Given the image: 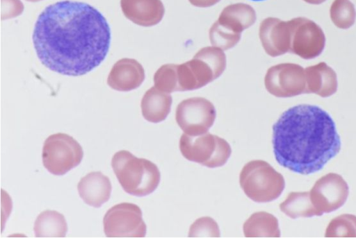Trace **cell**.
I'll list each match as a JSON object with an SVG mask.
<instances>
[{"label": "cell", "mask_w": 356, "mask_h": 238, "mask_svg": "<svg viewBox=\"0 0 356 238\" xmlns=\"http://www.w3.org/2000/svg\"><path fill=\"white\" fill-rule=\"evenodd\" d=\"M33 42L47 68L60 74H86L106 58L111 42L109 25L92 6L72 1L48 6L39 15Z\"/></svg>", "instance_id": "cell-1"}, {"label": "cell", "mask_w": 356, "mask_h": 238, "mask_svg": "<svg viewBox=\"0 0 356 238\" xmlns=\"http://www.w3.org/2000/svg\"><path fill=\"white\" fill-rule=\"evenodd\" d=\"M272 144L277 162L302 175L320 171L341 149L330 115L309 104L293 106L282 114L273 126Z\"/></svg>", "instance_id": "cell-2"}, {"label": "cell", "mask_w": 356, "mask_h": 238, "mask_svg": "<svg viewBox=\"0 0 356 238\" xmlns=\"http://www.w3.org/2000/svg\"><path fill=\"white\" fill-rule=\"evenodd\" d=\"M113 170L122 189L136 196H145L158 187L161 173L157 166L138 158L126 150L115 153L111 160Z\"/></svg>", "instance_id": "cell-3"}, {"label": "cell", "mask_w": 356, "mask_h": 238, "mask_svg": "<svg viewBox=\"0 0 356 238\" xmlns=\"http://www.w3.org/2000/svg\"><path fill=\"white\" fill-rule=\"evenodd\" d=\"M241 187L245 195L257 203L270 202L282 193L285 181L267 162L256 160L246 163L240 176Z\"/></svg>", "instance_id": "cell-4"}, {"label": "cell", "mask_w": 356, "mask_h": 238, "mask_svg": "<svg viewBox=\"0 0 356 238\" xmlns=\"http://www.w3.org/2000/svg\"><path fill=\"white\" fill-rule=\"evenodd\" d=\"M179 149L188 160L209 168L223 166L232 153L227 141L208 133L197 136L184 133L179 139Z\"/></svg>", "instance_id": "cell-5"}, {"label": "cell", "mask_w": 356, "mask_h": 238, "mask_svg": "<svg viewBox=\"0 0 356 238\" xmlns=\"http://www.w3.org/2000/svg\"><path fill=\"white\" fill-rule=\"evenodd\" d=\"M83 151L79 143L65 133H55L49 136L42 147V163L51 173L62 176L78 166L83 158Z\"/></svg>", "instance_id": "cell-6"}, {"label": "cell", "mask_w": 356, "mask_h": 238, "mask_svg": "<svg viewBox=\"0 0 356 238\" xmlns=\"http://www.w3.org/2000/svg\"><path fill=\"white\" fill-rule=\"evenodd\" d=\"M107 237H144L147 227L140 208L131 203H121L111 207L103 219Z\"/></svg>", "instance_id": "cell-7"}, {"label": "cell", "mask_w": 356, "mask_h": 238, "mask_svg": "<svg viewBox=\"0 0 356 238\" xmlns=\"http://www.w3.org/2000/svg\"><path fill=\"white\" fill-rule=\"evenodd\" d=\"M216 117L213 104L203 97H193L180 102L175 119L185 134L197 136L206 133Z\"/></svg>", "instance_id": "cell-8"}, {"label": "cell", "mask_w": 356, "mask_h": 238, "mask_svg": "<svg viewBox=\"0 0 356 238\" xmlns=\"http://www.w3.org/2000/svg\"><path fill=\"white\" fill-rule=\"evenodd\" d=\"M289 22L291 29L289 52L306 60L318 56L325 45L322 28L305 17H296Z\"/></svg>", "instance_id": "cell-9"}, {"label": "cell", "mask_w": 356, "mask_h": 238, "mask_svg": "<svg viewBox=\"0 0 356 238\" xmlns=\"http://www.w3.org/2000/svg\"><path fill=\"white\" fill-rule=\"evenodd\" d=\"M264 84L267 91L277 97L286 98L305 94V71L297 64H278L268 69Z\"/></svg>", "instance_id": "cell-10"}, {"label": "cell", "mask_w": 356, "mask_h": 238, "mask_svg": "<svg viewBox=\"0 0 356 238\" xmlns=\"http://www.w3.org/2000/svg\"><path fill=\"white\" fill-rule=\"evenodd\" d=\"M309 193L314 205L323 214L343 205L348 196L349 188L341 176L330 173L319 178Z\"/></svg>", "instance_id": "cell-11"}, {"label": "cell", "mask_w": 356, "mask_h": 238, "mask_svg": "<svg viewBox=\"0 0 356 238\" xmlns=\"http://www.w3.org/2000/svg\"><path fill=\"white\" fill-rule=\"evenodd\" d=\"M259 35L268 55L276 57L289 52L291 29L289 21L267 17L261 22Z\"/></svg>", "instance_id": "cell-12"}, {"label": "cell", "mask_w": 356, "mask_h": 238, "mask_svg": "<svg viewBox=\"0 0 356 238\" xmlns=\"http://www.w3.org/2000/svg\"><path fill=\"white\" fill-rule=\"evenodd\" d=\"M178 91H189L201 88L218 78L211 66L194 56L189 61L177 65Z\"/></svg>", "instance_id": "cell-13"}, {"label": "cell", "mask_w": 356, "mask_h": 238, "mask_svg": "<svg viewBox=\"0 0 356 238\" xmlns=\"http://www.w3.org/2000/svg\"><path fill=\"white\" fill-rule=\"evenodd\" d=\"M145 80V70L135 59L122 58L113 66L107 83L112 89L128 92L138 88Z\"/></svg>", "instance_id": "cell-14"}, {"label": "cell", "mask_w": 356, "mask_h": 238, "mask_svg": "<svg viewBox=\"0 0 356 238\" xmlns=\"http://www.w3.org/2000/svg\"><path fill=\"white\" fill-rule=\"evenodd\" d=\"M120 6L128 19L145 27L159 24L165 13L161 0H120Z\"/></svg>", "instance_id": "cell-15"}, {"label": "cell", "mask_w": 356, "mask_h": 238, "mask_svg": "<svg viewBox=\"0 0 356 238\" xmlns=\"http://www.w3.org/2000/svg\"><path fill=\"white\" fill-rule=\"evenodd\" d=\"M80 197L88 205L100 207L110 198V179L100 171L90 172L81 178L77 185Z\"/></svg>", "instance_id": "cell-16"}, {"label": "cell", "mask_w": 356, "mask_h": 238, "mask_svg": "<svg viewBox=\"0 0 356 238\" xmlns=\"http://www.w3.org/2000/svg\"><path fill=\"white\" fill-rule=\"evenodd\" d=\"M306 93H314L321 97H328L337 90V77L335 71L325 62L307 67Z\"/></svg>", "instance_id": "cell-17"}, {"label": "cell", "mask_w": 356, "mask_h": 238, "mask_svg": "<svg viewBox=\"0 0 356 238\" xmlns=\"http://www.w3.org/2000/svg\"><path fill=\"white\" fill-rule=\"evenodd\" d=\"M172 99L170 94L152 87L143 95L141 100V111L143 117L152 123L164 121L170 112Z\"/></svg>", "instance_id": "cell-18"}, {"label": "cell", "mask_w": 356, "mask_h": 238, "mask_svg": "<svg viewBox=\"0 0 356 238\" xmlns=\"http://www.w3.org/2000/svg\"><path fill=\"white\" fill-rule=\"evenodd\" d=\"M257 19L254 8L246 3H238L226 6L221 12L218 22L238 33L250 27Z\"/></svg>", "instance_id": "cell-19"}, {"label": "cell", "mask_w": 356, "mask_h": 238, "mask_svg": "<svg viewBox=\"0 0 356 238\" xmlns=\"http://www.w3.org/2000/svg\"><path fill=\"white\" fill-rule=\"evenodd\" d=\"M246 237H279L280 230L277 219L266 212L252 214L243 227Z\"/></svg>", "instance_id": "cell-20"}, {"label": "cell", "mask_w": 356, "mask_h": 238, "mask_svg": "<svg viewBox=\"0 0 356 238\" xmlns=\"http://www.w3.org/2000/svg\"><path fill=\"white\" fill-rule=\"evenodd\" d=\"M33 230L36 237H64L67 225L63 214L54 210H45L37 216Z\"/></svg>", "instance_id": "cell-21"}, {"label": "cell", "mask_w": 356, "mask_h": 238, "mask_svg": "<svg viewBox=\"0 0 356 238\" xmlns=\"http://www.w3.org/2000/svg\"><path fill=\"white\" fill-rule=\"evenodd\" d=\"M280 210L291 219L322 214L314 205L309 192H293L280 205Z\"/></svg>", "instance_id": "cell-22"}, {"label": "cell", "mask_w": 356, "mask_h": 238, "mask_svg": "<svg viewBox=\"0 0 356 238\" xmlns=\"http://www.w3.org/2000/svg\"><path fill=\"white\" fill-rule=\"evenodd\" d=\"M330 14L333 24L341 29L351 27L356 19L355 6L349 0H334L331 5Z\"/></svg>", "instance_id": "cell-23"}, {"label": "cell", "mask_w": 356, "mask_h": 238, "mask_svg": "<svg viewBox=\"0 0 356 238\" xmlns=\"http://www.w3.org/2000/svg\"><path fill=\"white\" fill-rule=\"evenodd\" d=\"M326 237H356V216L342 214L333 219L328 224Z\"/></svg>", "instance_id": "cell-24"}, {"label": "cell", "mask_w": 356, "mask_h": 238, "mask_svg": "<svg viewBox=\"0 0 356 238\" xmlns=\"http://www.w3.org/2000/svg\"><path fill=\"white\" fill-rule=\"evenodd\" d=\"M241 33L234 32L216 21L209 30V39L213 46L222 50L234 47L241 39Z\"/></svg>", "instance_id": "cell-25"}, {"label": "cell", "mask_w": 356, "mask_h": 238, "mask_svg": "<svg viewBox=\"0 0 356 238\" xmlns=\"http://www.w3.org/2000/svg\"><path fill=\"white\" fill-rule=\"evenodd\" d=\"M177 65L166 64L162 65L154 76V87L165 93L178 91Z\"/></svg>", "instance_id": "cell-26"}, {"label": "cell", "mask_w": 356, "mask_h": 238, "mask_svg": "<svg viewBox=\"0 0 356 238\" xmlns=\"http://www.w3.org/2000/svg\"><path fill=\"white\" fill-rule=\"evenodd\" d=\"M207 62L214 71L217 78L226 67V56L224 51L216 46H206L199 50L195 55Z\"/></svg>", "instance_id": "cell-27"}, {"label": "cell", "mask_w": 356, "mask_h": 238, "mask_svg": "<svg viewBox=\"0 0 356 238\" xmlns=\"http://www.w3.org/2000/svg\"><path fill=\"white\" fill-rule=\"evenodd\" d=\"M188 236L218 237L220 236V230L213 219L204 216L197 219L191 225Z\"/></svg>", "instance_id": "cell-28"}, {"label": "cell", "mask_w": 356, "mask_h": 238, "mask_svg": "<svg viewBox=\"0 0 356 238\" xmlns=\"http://www.w3.org/2000/svg\"><path fill=\"white\" fill-rule=\"evenodd\" d=\"M24 10L20 0H1V19H8L19 16Z\"/></svg>", "instance_id": "cell-29"}, {"label": "cell", "mask_w": 356, "mask_h": 238, "mask_svg": "<svg viewBox=\"0 0 356 238\" xmlns=\"http://www.w3.org/2000/svg\"><path fill=\"white\" fill-rule=\"evenodd\" d=\"M220 0H188V1L194 6L199 8H207L212 6Z\"/></svg>", "instance_id": "cell-30"}, {"label": "cell", "mask_w": 356, "mask_h": 238, "mask_svg": "<svg viewBox=\"0 0 356 238\" xmlns=\"http://www.w3.org/2000/svg\"><path fill=\"white\" fill-rule=\"evenodd\" d=\"M303 1L308 3H310V4L318 5V4H321V3H323L326 0H303Z\"/></svg>", "instance_id": "cell-31"}, {"label": "cell", "mask_w": 356, "mask_h": 238, "mask_svg": "<svg viewBox=\"0 0 356 238\" xmlns=\"http://www.w3.org/2000/svg\"><path fill=\"white\" fill-rule=\"evenodd\" d=\"M26 1H31V2H37V1H42V0H26Z\"/></svg>", "instance_id": "cell-32"}, {"label": "cell", "mask_w": 356, "mask_h": 238, "mask_svg": "<svg viewBox=\"0 0 356 238\" xmlns=\"http://www.w3.org/2000/svg\"><path fill=\"white\" fill-rule=\"evenodd\" d=\"M251 1H264V0H251Z\"/></svg>", "instance_id": "cell-33"}]
</instances>
